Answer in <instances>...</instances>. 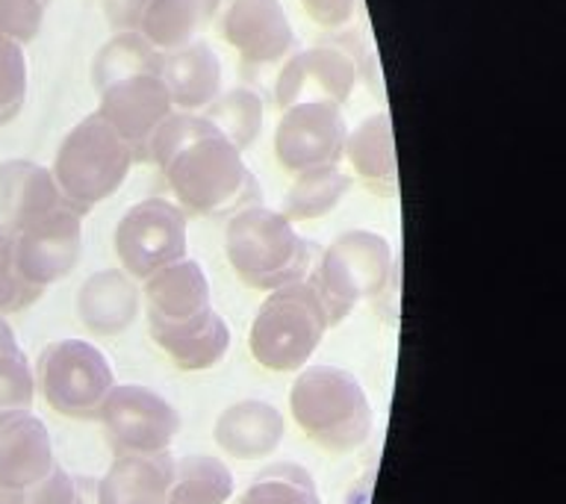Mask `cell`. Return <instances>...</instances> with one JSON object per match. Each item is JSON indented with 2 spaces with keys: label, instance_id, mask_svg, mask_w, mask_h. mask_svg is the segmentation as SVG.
Returning a JSON list of instances; mask_svg holds the SVG:
<instances>
[{
  "label": "cell",
  "instance_id": "6da1fadb",
  "mask_svg": "<svg viewBox=\"0 0 566 504\" xmlns=\"http://www.w3.org/2000/svg\"><path fill=\"white\" fill-rule=\"evenodd\" d=\"M148 162H157L175 203L203 219H224L254 207L260 183L237 150L203 115L171 113L150 139Z\"/></svg>",
  "mask_w": 566,
  "mask_h": 504
},
{
  "label": "cell",
  "instance_id": "7a4b0ae2",
  "mask_svg": "<svg viewBox=\"0 0 566 504\" xmlns=\"http://www.w3.org/2000/svg\"><path fill=\"white\" fill-rule=\"evenodd\" d=\"M290 410L301 431L331 454L360 449L375 424L360 380L331 363H313L298 371L290 389Z\"/></svg>",
  "mask_w": 566,
  "mask_h": 504
},
{
  "label": "cell",
  "instance_id": "3957f363",
  "mask_svg": "<svg viewBox=\"0 0 566 504\" xmlns=\"http://www.w3.org/2000/svg\"><path fill=\"white\" fill-rule=\"evenodd\" d=\"M224 254L248 290L274 292L304 281L313 269V248L298 237L292 221L269 207L233 212L224 228Z\"/></svg>",
  "mask_w": 566,
  "mask_h": 504
},
{
  "label": "cell",
  "instance_id": "277c9868",
  "mask_svg": "<svg viewBox=\"0 0 566 504\" xmlns=\"http://www.w3.org/2000/svg\"><path fill=\"white\" fill-rule=\"evenodd\" d=\"M304 281L322 301L331 327L343 325L363 301H380L396 283V260L387 237L375 230H345L322 251Z\"/></svg>",
  "mask_w": 566,
  "mask_h": 504
},
{
  "label": "cell",
  "instance_id": "5b68a950",
  "mask_svg": "<svg viewBox=\"0 0 566 504\" xmlns=\"http://www.w3.org/2000/svg\"><path fill=\"white\" fill-rule=\"evenodd\" d=\"M133 162L130 145L101 115L92 113L62 139L51 175L71 210L86 216L122 189Z\"/></svg>",
  "mask_w": 566,
  "mask_h": 504
},
{
  "label": "cell",
  "instance_id": "8992f818",
  "mask_svg": "<svg viewBox=\"0 0 566 504\" xmlns=\"http://www.w3.org/2000/svg\"><path fill=\"white\" fill-rule=\"evenodd\" d=\"M331 330L322 301L307 281L269 292L256 307L248 348L263 369L301 371Z\"/></svg>",
  "mask_w": 566,
  "mask_h": 504
},
{
  "label": "cell",
  "instance_id": "52a82bcc",
  "mask_svg": "<svg viewBox=\"0 0 566 504\" xmlns=\"http://www.w3.org/2000/svg\"><path fill=\"white\" fill-rule=\"evenodd\" d=\"M33 378L44 405L77 422L97 419L115 387V371L106 354L86 339H56L44 345Z\"/></svg>",
  "mask_w": 566,
  "mask_h": 504
},
{
  "label": "cell",
  "instance_id": "ba28073f",
  "mask_svg": "<svg viewBox=\"0 0 566 504\" xmlns=\"http://www.w3.org/2000/svg\"><path fill=\"white\" fill-rule=\"evenodd\" d=\"M113 248L124 274H130L133 281H148L154 272L186 256V212L166 198H145L133 203L115 224Z\"/></svg>",
  "mask_w": 566,
  "mask_h": 504
},
{
  "label": "cell",
  "instance_id": "9c48e42d",
  "mask_svg": "<svg viewBox=\"0 0 566 504\" xmlns=\"http://www.w3.org/2000/svg\"><path fill=\"white\" fill-rule=\"evenodd\" d=\"M97 422L115 454H163L180 433L175 405L142 384H115Z\"/></svg>",
  "mask_w": 566,
  "mask_h": 504
},
{
  "label": "cell",
  "instance_id": "30bf717a",
  "mask_svg": "<svg viewBox=\"0 0 566 504\" xmlns=\"http://www.w3.org/2000/svg\"><path fill=\"white\" fill-rule=\"evenodd\" d=\"M360 56L343 42L313 44L292 53L274 80V104L290 109L295 104L343 106L360 86Z\"/></svg>",
  "mask_w": 566,
  "mask_h": 504
},
{
  "label": "cell",
  "instance_id": "8fae6325",
  "mask_svg": "<svg viewBox=\"0 0 566 504\" xmlns=\"http://www.w3.org/2000/svg\"><path fill=\"white\" fill-rule=\"evenodd\" d=\"M281 113L274 127V159L283 171L304 175L316 168L339 166L348 136L339 106L295 104Z\"/></svg>",
  "mask_w": 566,
  "mask_h": 504
},
{
  "label": "cell",
  "instance_id": "7c38bea8",
  "mask_svg": "<svg viewBox=\"0 0 566 504\" xmlns=\"http://www.w3.org/2000/svg\"><path fill=\"white\" fill-rule=\"evenodd\" d=\"M83 254V216L71 207L35 221L30 228L12 230V265L21 281L44 292L69 277Z\"/></svg>",
  "mask_w": 566,
  "mask_h": 504
},
{
  "label": "cell",
  "instance_id": "4fadbf2b",
  "mask_svg": "<svg viewBox=\"0 0 566 504\" xmlns=\"http://www.w3.org/2000/svg\"><path fill=\"white\" fill-rule=\"evenodd\" d=\"M175 113L166 83L159 74H139V77L118 80L101 92L97 115L122 136L133 150L136 162H148L150 139L168 115Z\"/></svg>",
  "mask_w": 566,
  "mask_h": 504
},
{
  "label": "cell",
  "instance_id": "5bb4252c",
  "mask_svg": "<svg viewBox=\"0 0 566 504\" xmlns=\"http://www.w3.org/2000/svg\"><path fill=\"white\" fill-rule=\"evenodd\" d=\"M221 35L251 69L277 65L295 51V30L281 0H230Z\"/></svg>",
  "mask_w": 566,
  "mask_h": 504
},
{
  "label": "cell",
  "instance_id": "9a60e30c",
  "mask_svg": "<svg viewBox=\"0 0 566 504\" xmlns=\"http://www.w3.org/2000/svg\"><path fill=\"white\" fill-rule=\"evenodd\" d=\"M148 334L159 351L180 371H207L224 360L230 348V327L216 309H203L198 316L163 322L148 316Z\"/></svg>",
  "mask_w": 566,
  "mask_h": 504
},
{
  "label": "cell",
  "instance_id": "2e32d148",
  "mask_svg": "<svg viewBox=\"0 0 566 504\" xmlns=\"http://www.w3.org/2000/svg\"><path fill=\"white\" fill-rule=\"evenodd\" d=\"M53 466V440L39 416L30 410L0 416V484L27 493Z\"/></svg>",
  "mask_w": 566,
  "mask_h": 504
},
{
  "label": "cell",
  "instance_id": "e0dca14e",
  "mask_svg": "<svg viewBox=\"0 0 566 504\" xmlns=\"http://www.w3.org/2000/svg\"><path fill=\"white\" fill-rule=\"evenodd\" d=\"M51 168L30 159H9L0 166V224L9 230L30 228L53 212L65 210Z\"/></svg>",
  "mask_w": 566,
  "mask_h": 504
},
{
  "label": "cell",
  "instance_id": "ac0fdd59",
  "mask_svg": "<svg viewBox=\"0 0 566 504\" xmlns=\"http://www.w3.org/2000/svg\"><path fill=\"white\" fill-rule=\"evenodd\" d=\"M212 437L228 458L260 460L281 449L283 437H286V419L269 401L245 398V401H237L221 410Z\"/></svg>",
  "mask_w": 566,
  "mask_h": 504
},
{
  "label": "cell",
  "instance_id": "d6986e66",
  "mask_svg": "<svg viewBox=\"0 0 566 504\" xmlns=\"http://www.w3.org/2000/svg\"><path fill=\"white\" fill-rule=\"evenodd\" d=\"M175 454H115L97 481L95 504H168Z\"/></svg>",
  "mask_w": 566,
  "mask_h": 504
},
{
  "label": "cell",
  "instance_id": "ffe728a7",
  "mask_svg": "<svg viewBox=\"0 0 566 504\" xmlns=\"http://www.w3.org/2000/svg\"><path fill=\"white\" fill-rule=\"evenodd\" d=\"M142 295L122 269L88 274L77 292V316L88 334L118 336L139 318Z\"/></svg>",
  "mask_w": 566,
  "mask_h": 504
},
{
  "label": "cell",
  "instance_id": "44dd1931",
  "mask_svg": "<svg viewBox=\"0 0 566 504\" xmlns=\"http://www.w3.org/2000/svg\"><path fill=\"white\" fill-rule=\"evenodd\" d=\"M159 80L166 83L171 106L177 113H198L221 95V60L210 44L192 42L163 53Z\"/></svg>",
  "mask_w": 566,
  "mask_h": 504
},
{
  "label": "cell",
  "instance_id": "7402d4cb",
  "mask_svg": "<svg viewBox=\"0 0 566 504\" xmlns=\"http://www.w3.org/2000/svg\"><path fill=\"white\" fill-rule=\"evenodd\" d=\"M343 157L369 192L380 198H392L398 192L396 139L387 113H371L354 130H348Z\"/></svg>",
  "mask_w": 566,
  "mask_h": 504
},
{
  "label": "cell",
  "instance_id": "603a6c76",
  "mask_svg": "<svg viewBox=\"0 0 566 504\" xmlns=\"http://www.w3.org/2000/svg\"><path fill=\"white\" fill-rule=\"evenodd\" d=\"M142 295H145L148 316L163 318V322L198 316L212 307L210 281H207L201 263H195L189 256L150 274Z\"/></svg>",
  "mask_w": 566,
  "mask_h": 504
},
{
  "label": "cell",
  "instance_id": "cb8c5ba5",
  "mask_svg": "<svg viewBox=\"0 0 566 504\" xmlns=\"http://www.w3.org/2000/svg\"><path fill=\"white\" fill-rule=\"evenodd\" d=\"M219 9L221 0H150L139 33L159 53H171L192 44L195 35L219 15Z\"/></svg>",
  "mask_w": 566,
  "mask_h": 504
},
{
  "label": "cell",
  "instance_id": "d4e9b609",
  "mask_svg": "<svg viewBox=\"0 0 566 504\" xmlns=\"http://www.w3.org/2000/svg\"><path fill=\"white\" fill-rule=\"evenodd\" d=\"M233 490L237 481L224 460L201 451L175 458L168 504H228Z\"/></svg>",
  "mask_w": 566,
  "mask_h": 504
},
{
  "label": "cell",
  "instance_id": "484cf974",
  "mask_svg": "<svg viewBox=\"0 0 566 504\" xmlns=\"http://www.w3.org/2000/svg\"><path fill=\"white\" fill-rule=\"evenodd\" d=\"M354 177L339 171V166L316 168L295 175V183L283 198V216L290 221H316L325 219L343 203V198L352 192Z\"/></svg>",
  "mask_w": 566,
  "mask_h": 504
},
{
  "label": "cell",
  "instance_id": "4316f807",
  "mask_svg": "<svg viewBox=\"0 0 566 504\" xmlns=\"http://www.w3.org/2000/svg\"><path fill=\"white\" fill-rule=\"evenodd\" d=\"M163 53L142 33H115L92 60V83L97 92L113 86L118 80L139 77V74H159Z\"/></svg>",
  "mask_w": 566,
  "mask_h": 504
},
{
  "label": "cell",
  "instance_id": "83f0119b",
  "mask_svg": "<svg viewBox=\"0 0 566 504\" xmlns=\"http://www.w3.org/2000/svg\"><path fill=\"white\" fill-rule=\"evenodd\" d=\"M201 115L242 154L260 139L263 130V101L251 88L221 92Z\"/></svg>",
  "mask_w": 566,
  "mask_h": 504
},
{
  "label": "cell",
  "instance_id": "f1b7e54d",
  "mask_svg": "<svg viewBox=\"0 0 566 504\" xmlns=\"http://www.w3.org/2000/svg\"><path fill=\"white\" fill-rule=\"evenodd\" d=\"M239 504H322L316 481L298 463H274L251 481Z\"/></svg>",
  "mask_w": 566,
  "mask_h": 504
},
{
  "label": "cell",
  "instance_id": "f546056e",
  "mask_svg": "<svg viewBox=\"0 0 566 504\" xmlns=\"http://www.w3.org/2000/svg\"><path fill=\"white\" fill-rule=\"evenodd\" d=\"M35 378L12 327L0 318V416L33 410Z\"/></svg>",
  "mask_w": 566,
  "mask_h": 504
},
{
  "label": "cell",
  "instance_id": "4dcf8cb0",
  "mask_svg": "<svg viewBox=\"0 0 566 504\" xmlns=\"http://www.w3.org/2000/svg\"><path fill=\"white\" fill-rule=\"evenodd\" d=\"M27 101L24 48L0 35V127L21 113Z\"/></svg>",
  "mask_w": 566,
  "mask_h": 504
},
{
  "label": "cell",
  "instance_id": "1f68e13d",
  "mask_svg": "<svg viewBox=\"0 0 566 504\" xmlns=\"http://www.w3.org/2000/svg\"><path fill=\"white\" fill-rule=\"evenodd\" d=\"M42 292L30 290L12 265V230L0 224V316L33 307Z\"/></svg>",
  "mask_w": 566,
  "mask_h": 504
},
{
  "label": "cell",
  "instance_id": "d6a6232c",
  "mask_svg": "<svg viewBox=\"0 0 566 504\" xmlns=\"http://www.w3.org/2000/svg\"><path fill=\"white\" fill-rule=\"evenodd\" d=\"M24 504H95L88 495V486L74 477L60 463L48 472L35 486L24 493Z\"/></svg>",
  "mask_w": 566,
  "mask_h": 504
},
{
  "label": "cell",
  "instance_id": "836d02e7",
  "mask_svg": "<svg viewBox=\"0 0 566 504\" xmlns=\"http://www.w3.org/2000/svg\"><path fill=\"white\" fill-rule=\"evenodd\" d=\"M42 21L44 0H0V35L9 42H33Z\"/></svg>",
  "mask_w": 566,
  "mask_h": 504
},
{
  "label": "cell",
  "instance_id": "e575fe53",
  "mask_svg": "<svg viewBox=\"0 0 566 504\" xmlns=\"http://www.w3.org/2000/svg\"><path fill=\"white\" fill-rule=\"evenodd\" d=\"M301 7L318 27L336 30V27L348 24L360 7V0H301Z\"/></svg>",
  "mask_w": 566,
  "mask_h": 504
},
{
  "label": "cell",
  "instance_id": "d590c367",
  "mask_svg": "<svg viewBox=\"0 0 566 504\" xmlns=\"http://www.w3.org/2000/svg\"><path fill=\"white\" fill-rule=\"evenodd\" d=\"M150 0H106L104 12L115 33H139Z\"/></svg>",
  "mask_w": 566,
  "mask_h": 504
},
{
  "label": "cell",
  "instance_id": "8d00e7d4",
  "mask_svg": "<svg viewBox=\"0 0 566 504\" xmlns=\"http://www.w3.org/2000/svg\"><path fill=\"white\" fill-rule=\"evenodd\" d=\"M0 504H24V493H18V490H9V486L0 484Z\"/></svg>",
  "mask_w": 566,
  "mask_h": 504
}]
</instances>
